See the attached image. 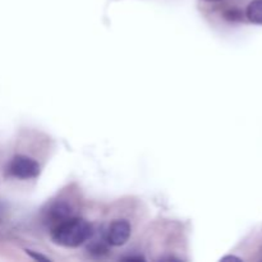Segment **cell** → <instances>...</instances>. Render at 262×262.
<instances>
[{
	"label": "cell",
	"mask_w": 262,
	"mask_h": 262,
	"mask_svg": "<svg viewBox=\"0 0 262 262\" xmlns=\"http://www.w3.org/2000/svg\"><path fill=\"white\" fill-rule=\"evenodd\" d=\"M54 242L64 247H78L92 237V228L86 220L69 217L51 229Z\"/></svg>",
	"instance_id": "cell-1"
},
{
	"label": "cell",
	"mask_w": 262,
	"mask_h": 262,
	"mask_svg": "<svg viewBox=\"0 0 262 262\" xmlns=\"http://www.w3.org/2000/svg\"><path fill=\"white\" fill-rule=\"evenodd\" d=\"M9 173L19 179L35 178L40 173V165L27 156L18 155L10 161Z\"/></svg>",
	"instance_id": "cell-2"
},
{
	"label": "cell",
	"mask_w": 262,
	"mask_h": 262,
	"mask_svg": "<svg viewBox=\"0 0 262 262\" xmlns=\"http://www.w3.org/2000/svg\"><path fill=\"white\" fill-rule=\"evenodd\" d=\"M130 235V225L124 220L114 222L106 232V241L112 246H123Z\"/></svg>",
	"instance_id": "cell-3"
},
{
	"label": "cell",
	"mask_w": 262,
	"mask_h": 262,
	"mask_svg": "<svg viewBox=\"0 0 262 262\" xmlns=\"http://www.w3.org/2000/svg\"><path fill=\"white\" fill-rule=\"evenodd\" d=\"M71 214V207L66 204L54 205L50 209V212H49L51 222H53V227L54 225L59 224V223L64 222V220L69 219V217H72Z\"/></svg>",
	"instance_id": "cell-4"
},
{
	"label": "cell",
	"mask_w": 262,
	"mask_h": 262,
	"mask_svg": "<svg viewBox=\"0 0 262 262\" xmlns=\"http://www.w3.org/2000/svg\"><path fill=\"white\" fill-rule=\"evenodd\" d=\"M247 18L252 23L262 25V0H253L248 4Z\"/></svg>",
	"instance_id": "cell-5"
},
{
	"label": "cell",
	"mask_w": 262,
	"mask_h": 262,
	"mask_svg": "<svg viewBox=\"0 0 262 262\" xmlns=\"http://www.w3.org/2000/svg\"><path fill=\"white\" fill-rule=\"evenodd\" d=\"M207 2H219V0H207Z\"/></svg>",
	"instance_id": "cell-6"
}]
</instances>
